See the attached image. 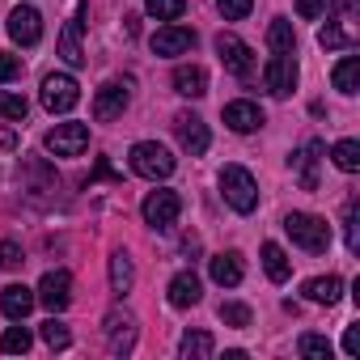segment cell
Masks as SVG:
<instances>
[{
	"mask_svg": "<svg viewBox=\"0 0 360 360\" xmlns=\"http://www.w3.org/2000/svg\"><path fill=\"white\" fill-rule=\"evenodd\" d=\"M284 233L305 255H326V246H330V225L322 217H309V212H288L284 217Z\"/></svg>",
	"mask_w": 360,
	"mask_h": 360,
	"instance_id": "3",
	"label": "cell"
},
{
	"mask_svg": "<svg viewBox=\"0 0 360 360\" xmlns=\"http://www.w3.org/2000/svg\"><path fill=\"white\" fill-rule=\"evenodd\" d=\"M0 352H9V356L22 352V356H26V352H30V330H26V326H9L5 335H0Z\"/></svg>",
	"mask_w": 360,
	"mask_h": 360,
	"instance_id": "34",
	"label": "cell"
},
{
	"mask_svg": "<svg viewBox=\"0 0 360 360\" xmlns=\"http://www.w3.org/2000/svg\"><path fill=\"white\" fill-rule=\"evenodd\" d=\"M30 110V102L22 94H0V119H9V123H22Z\"/></svg>",
	"mask_w": 360,
	"mask_h": 360,
	"instance_id": "36",
	"label": "cell"
},
{
	"mask_svg": "<svg viewBox=\"0 0 360 360\" xmlns=\"http://www.w3.org/2000/svg\"><path fill=\"white\" fill-rule=\"evenodd\" d=\"M330 81H335V89H339V94H347V98H352V94L360 89V60H356V56L339 60V64H335V72H330Z\"/></svg>",
	"mask_w": 360,
	"mask_h": 360,
	"instance_id": "28",
	"label": "cell"
},
{
	"mask_svg": "<svg viewBox=\"0 0 360 360\" xmlns=\"http://www.w3.org/2000/svg\"><path fill=\"white\" fill-rule=\"evenodd\" d=\"M174 89L183 98H204L208 94V72L200 64H178L174 68Z\"/></svg>",
	"mask_w": 360,
	"mask_h": 360,
	"instance_id": "22",
	"label": "cell"
},
{
	"mask_svg": "<svg viewBox=\"0 0 360 360\" xmlns=\"http://www.w3.org/2000/svg\"><path fill=\"white\" fill-rule=\"evenodd\" d=\"M34 301L47 305L51 314H64V309L72 305V276H68V271H47V276L39 280V288H34Z\"/></svg>",
	"mask_w": 360,
	"mask_h": 360,
	"instance_id": "12",
	"label": "cell"
},
{
	"mask_svg": "<svg viewBox=\"0 0 360 360\" xmlns=\"http://www.w3.org/2000/svg\"><path fill=\"white\" fill-rule=\"evenodd\" d=\"M200 297H204V284L195 271H178L169 280V305L174 309H191V305H200Z\"/></svg>",
	"mask_w": 360,
	"mask_h": 360,
	"instance_id": "20",
	"label": "cell"
},
{
	"mask_svg": "<svg viewBox=\"0 0 360 360\" xmlns=\"http://www.w3.org/2000/svg\"><path fill=\"white\" fill-rule=\"evenodd\" d=\"M43 343H47L51 352H64V347L72 343V330H68V326H64V322H60V318L51 314V318L43 322Z\"/></svg>",
	"mask_w": 360,
	"mask_h": 360,
	"instance_id": "33",
	"label": "cell"
},
{
	"mask_svg": "<svg viewBox=\"0 0 360 360\" xmlns=\"http://www.w3.org/2000/svg\"><path fill=\"white\" fill-rule=\"evenodd\" d=\"M322 9H326V0H297V13L301 18H318Z\"/></svg>",
	"mask_w": 360,
	"mask_h": 360,
	"instance_id": "43",
	"label": "cell"
},
{
	"mask_svg": "<svg viewBox=\"0 0 360 360\" xmlns=\"http://www.w3.org/2000/svg\"><path fill=\"white\" fill-rule=\"evenodd\" d=\"M5 30H9V39H13L18 47H34V43L43 39V13H39L34 5H18V9L9 13Z\"/></svg>",
	"mask_w": 360,
	"mask_h": 360,
	"instance_id": "14",
	"label": "cell"
},
{
	"mask_svg": "<svg viewBox=\"0 0 360 360\" xmlns=\"http://www.w3.org/2000/svg\"><path fill=\"white\" fill-rule=\"evenodd\" d=\"M43 148L56 153V157H81L89 148V127L85 123H56L43 136Z\"/></svg>",
	"mask_w": 360,
	"mask_h": 360,
	"instance_id": "8",
	"label": "cell"
},
{
	"mask_svg": "<svg viewBox=\"0 0 360 360\" xmlns=\"http://www.w3.org/2000/svg\"><path fill=\"white\" fill-rule=\"evenodd\" d=\"M34 305H39V301H34V288H26V284H9L5 292H0V309H5L9 322H26V314H30Z\"/></svg>",
	"mask_w": 360,
	"mask_h": 360,
	"instance_id": "21",
	"label": "cell"
},
{
	"mask_svg": "<svg viewBox=\"0 0 360 360\" xmlns=\"http://www.w3.org/2000/svg\"><path fill=\"white\" fill-rule=\"evenodd\" d=\"M330 13L343 22V26H352L356 18H360V0H330ZM356 30V26H352Z\"/></svg>",
	"mask_w": 360,
	"mask_h": 360,
	"instance_id": "40",
	"label": "cell"
},
{
	"mask_svg": "<svg viewBox=\"0 0 360 360\" xmlns=\"http://www.w3.org/2000/svg\"><path fill=\"white\" fill-rule=\"evenodd\" d=\"M217 56H221V64H225L233 77H250V72H255V51H250V43H242V39L229 34V30L217 34Z\"/></svg>",
	"mask_w": 360,
	"mask_h": 360,
	"instance_id": "11",
	"label": "cell"
},
{
	"mask_svg": "<svg viewBox=\"0 0 360 360\" xmlns=\"http://www.w3.org/2000/svg\"><path fill=\"white\" fill-rule=\"evenodd\" d=\"M356 39H360V34H356L352 26H343L339 18H335V22H326V26L318 30V43H322L326 51H352V47H356Z\"/></svg>",
	"mask_w": 360,
	"mask_h": 360,
	"instance_id": "24",
	"label": "cell"
},
{
	"mask_svg": "<svg viewBox=\"0 0 360 360\" xmlns=\"http://www.w3.org/2000/svg\"><path fill=\"white\" fill-rule=\"evenodd\" d=\"M225 123H229V131H238V136H250V131H259L267 119H263V110L255 106V102H229L225 106Z\"/></svg>",
	"mask_w": 360,
	"mask_h": 360,
	"instance_id": "18",
	"label": "cell"
},
{
	"mask_svg": "<svg viewBox=\"0 0 360 360\" xmlns=\"http://www.w3.org/2000/svg\"><path fill=\"white\" fill-rule=\"evenodd\" d=\"M77 102H81V85H77V77H68V72H51V77H43V106H47L51 115H68Z\"/></svg>",
	"mask_w": 360,
	"mask_h": 360,
	"instance_id": "7",
	"label": "cell"
},
{
	"mask_svg": "<svg viewBox=\"0 0 360 360\" xmlns=\"http://www.w3.org/2000/svg\"><path fill=\"white\" fill-rule=\"evenodd\" d=\"M330 161H335L343 174H356V169H360V144H356V140H339V144L330 148Z\"/></svg>",
	"mask_w": 360,
	"mask_h": 360,
	"instance_id": "31",
	"label": "cell"
},
{
	"mask_svg": "<svg viewBox=\"0 0 360 360\" xmlns=\"http://www.w3.org/2000/svg\"><path fill=\"white\" fill-rule=\"evenodd\" d=\"M127 106H131V81H106V85L94 94V119H98V123L119 119Z\"/></svg>",
	"mask_w": 360,
	"mask_h": 360,
	"instance_id": "10",
	"label": "cell"
},
{
	"mask_svg": "<svg viewBox=\"0 0 360 360\" xmlns=\"http://www.w3.org/2000/svg\"><path fill=\"white\" fill-rule=\"evenodd\" d=\"M131 284H136L131 255H127V250H115V255H110V292H115V297H127Z\"/></svg>",
	"mask_w": 360,
	"mask_h": 360,
	"instance_id": "23",
	"label": "cell"
},
{
	"mask_svg": "<svg viewBox=\"0 0 360 360\" xmlns=\"http://www.w3.org/2000/svg\"><path fill=\"white\" fill-rule=\"evenodd\" d=\"M81 30H85V5L77 9V18L60 30V56H64V64L68 68H85V47H81Z\"/></svg>",
	"mask_w": 360,
	"mask_h": 360,
	"instance_id": "17",
	"label": "cell"
},
{
	"mask_svg": "<svg viewBox=\"0 0 360 360\" xmlns=\"http://www.w3.org/2000/svg\"><path fill=\"white\" fill-rule=\"evenodd\" d=\"M339 292H343V280H339V276H314V280L305 284V297L318 301V305H335Z\"/></svg>",
	"mask_w": 360,
	"mask_h": 360,
	"instance_id": "27",
	"label": "cell"
},
{
	"mask_svg": "<svg viewBox=\"0 0 360 360\" xmlns=\"http://www.w3.org/2000/svg\"><path fill=\"white\" fill-rule=\"evenodd\" d=\"M221 195L233 212H255L259 208V183H255V174L246 165H225L221 169Z\"/></svg>",
	"mask_w": 360,
	"mask_h": 360,
	"instance_id": "2",
	"label": "cell"
},
{
	"mask_svg": "<svg viewBox=\"0 0 360 360\" xmlns=\"http://www.w3.org/2000/svg\"><path fill=\"white\" fill-rule=\"evenodd\" d=\"M343 352L347 356H360V326H347L343 330Z\"/></svg>",
	"mask_w": 360,
	"mask_h": 360,
	"instance_id": "42",
	"label": "cell"
},
{
	"mask_svg": "<svg viewBox=\"0 0 360 360\" xmlns=\"http://www.w3.org/2000/svg\"><path fill=\"white\" fill-rule=\"evenodd\" d=\"M217 9H221L225 22H242V18L255 9V0H217Z\"/></svg>",
	"mask_w": 360,
	"mask_h": 360,
	"instance_id": "38",
	"label": "cell"
},
{
	"mask_svg": "<svg viewBox=\"0 0 360 360\" xmlns=\"http://www.w3.org/2000/svg\"><path fill=\"white\" fill-rule=\"evenodd\" d=\"M301 356L305 360H330V339L326 335H301Z\"/></svg>",
	"mask_w": 360,
	"mask_h": 360,
	"instance_id": "35",
	"label": "cell"
},
{
	"mask_svg": "<svg viewBox=\"0 0 360 360\" xmlns=\"http://www.w3.org/2000/svg\"><path fill=\"white\" fill-rule=\"evenodd\" d=\"M102 330H106V352H110V356H131L136 335H140V322H136V314H131V309L115 305V309L106 314Z\"/></svg>",
	"mask_w": 360,
	"mask_h": 360,
	"instance_id": "5",
	"label": "cell"
},
{
	"mask_svg": "<svg viewBox=\"0 0 360 360\" xmlns=\"http://www.w3.org/2000/svg\"><path fill=\"white\" fill-rule=\"evenodd\" d=\"M208 276H212L221 288H238V284H242V276H246V267H242V255H238V250L212 255V259H208Z\"/></svg>",
	"mask_w": 360,
	"mask_h": 360,
	"instance_id": "19",
	"label": "cell"
},
{
	"mask_svg": "<svg viewBox=\"0 0 360 360\" xmlns=\"http://www.w3.org/2000/svg\"><path fill=\"white\" fill-rule=\"evenodd\" d=\"M343 238H347V250L360 255V204L356 200H347L343 208Z\"/></svg>",
	"mask_w": 360,
	"mask_h": 360,
	"instance_id": "32",
	"label": "cell"
},
{
	"mask_svg": "<svg viewBox=\"0 0 360 360\" xmlns=\"http://www.w3.org/2000/svg\"><path fill=\"white\" fill-rule=\"evenodd\" d=\"M144 221L153 229H174L178 225V212H183V200H178V191H148L144 204H140Z\"/></svg>",
	"mask_w": 360,
	"mask_h": 360,
	"instance_id": "9",
	"label": "cell"
},
{
	"mask_svg": "<svg viewBox=\"0 0 360 360\" xmlns=\"http://www.w3.org/2000/svg\"><path fill=\"white\" fill-rule=\"evenodd\" d=\"M148 47H153V56H183V51L195 47V30H187V26H161L148 39Z\"/></svg>",
	"mask_w": 360,
	"mask_h": 360,
	"instance_id": "16",
	"label": "cell"
},
{
	"mask_svg": "<svg viewBox=\"0 0 360 360\" xmlns=\"http://www.w3.org/2000/svg\"><path fill=\"white\" fill-rule=\"evenodd\" d=\"M144 13L157 22H178L187 13V0H144Z\"/></svg>",
	"mask_w": 360,
	"mask_h": 360,
	"instance_id": "30",
	"label": "cell"
},
{
	"mask_svg": "<svg viewBox=\"0 0 360 360\" xmlns=\"http://www.w3.org/2000/svg\"><path fill=\"white\" fill-rule=\"evenodd\" d=\"M18 77H22V56L0 51V85H5V81H18Z\"/></svg>",
	"mask_w": 360,
	"mask_h": 360,
	"instance_id": "41",
	"label": "cell"
},
{
	"mask_svg": "<svg viewBox=\"0 0 360 360\" xmlns=\"http://www.w3.org/2000/svg\"><path fill=\"white\" fill-rule=\"evenodd\" d=\"M263 267H267V280L271 284H284L292 276V263H288L284 246H276V242H263Z\"/></svg>",
	"mask_w": 360,
	"mask_h": 360,
	"instance_id": "25",
	"label": "cell"
},
{
	"mask_svg": "<svg viewBox=\"0 0 360 360\" xmlns=\"http://www.w3.org/2000/svg\"><path fill=\"white\" fill-rule=\"evenodd\" d=\"M297 77H301V68H297L292 51H276V56L263 64V85H267V94H271V98H292Z\"/></svg>",
	"mask_w": 360,
	"mask_h": 360,
	"instance_id": "6",
	"label": "cell"
},
{
	"mask_svg": "<svg viewBox=\"0 0 360 360\" xmlns=\"http://www.w3.org/2000/svg\"><path fill=\"white\" fill-rule=\"evenodd\" d=\"M322 153H326V144H322V140H305V144L288 157V165L297 169L301 191H318V161H322Z\"/></svg>",
	"mask_w": 360,
	"mask_h": 360,
	"instance_id": "15",
	"label": "cell"
},
{
	"mask_svg": "<svg viewBox=\"0 0 360 360\" xmlns=\"http://www.w3.org/2000/svg\"><path fill=\"white\" fill-rule=\"evenodd\" d=\"M221 322H225V326H233V330H246V326H250V305L225 301V305H221Z\"/></svg>",
	"mask_w": 360,
	"mask_h": 360,
	"instance_id": "37",
	"label": "cell"
},
{
	"mask_svg": "<svg viewBox=\"0 0 360 360\" xmlns=\"http://www.w3.org/2000/svg\"><path fill=\"white\" fill-rule=\"evenodd\" d=\"M174 136H178V144H183L191 157H204V153H208V144H212V136H208V123H204L200 115H191V110L174 115Z\"/></svg>",
	"mask_w": 360,
	"mask_h": 360,
	"instance_id": "13",
	"label": "cell"
},
{
	"mask_svg": "<svg viewBox=\"0 0 360 360\" xmlns=\"http://www.w3.org/2000/svg\"><path fill=\"white\" fill-rule=\"evenodd\" d=\"M267 47H271V51H297V34H292V22L276 18V22L267 26Z\"/></svg>",
	"mask_w": 360,
	"mask_h": 360,
	"instance_id": "29",
	"label": "cell"
},
{
	"mask_svg": "<svg viewBox=\"0 0 360 360\" xmlns=\"http://www.w3.org/2000/svg\"><path fill=\"white\" fill-rule=\"evenodd\" d=\"M18 178H22L26 200H34L39 208L56 204V195H60V178H56V169H51L43 157H26V161H22V169H18Z\"/></svg>",
	"mask_w": 360,
	"mask_h": 360,
	"instance_id": "1",
	"label": "cell"
},
{
	"mask_svg": "<svg viewBox=\"0 0 360 360\" xmlns=\"http://www.w3.org/2000/svg\"><path fill=\"white\" fill-rule=\"evenodd\" d=\"M127 161H131V174L148 178V183H157V178H169L174 165H178L174 153H169L165 144H157V140H140V144H131Z\"/></svg>",
	"mask_w": 360,
	"mask_h": 360,
	"instance_id": "4",
	"label": "cell"
},
{
	"mask_svg": "<svg viewBox=\"0 0 360 360\" xmlns=\"http://www.w3.org/2000/svg\"><path fill=\"white\" fill-rule=\"evenodd\" d=\"M178 352H183V360H208L217 352V339L208 330H187L183 343H178Z\"/></svg>",
	"mask_w": 360,
	"mask_h": 360,
	"instance_id": "26",
	"label": "cell"
},
{
	"mask_svg": "<svg viewBox=\"0 0 360 360\" xmlns=\"http://www.w3.org/2000/svg\"><path fill=\"white\" fill-rule=\"evenodd\" d=\"M26 259H22V246L13 242V238H5V242H0V267H5V271H18Z\"/></svg>",
	"mask_w": 360,
	"mask_h": 360,
	"instance_id": "39",
	"label": "cell"
}]
</instances>
